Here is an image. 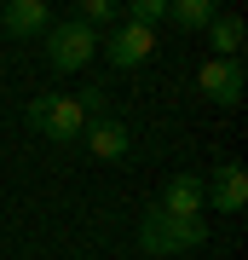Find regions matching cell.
Listing matches in <instances>:
<instances>
[{"label":"cell","mask_w":248,"mask_h":260,"mask_svg":"<svg viewBox=\"0 0 248 260\" xmlns=\"http://www.w3.org/2000/svg\"><path fill=\"white\" fill-rule=\"evenodd\" d=\"M202 243H208V214L179 220V214L150 208L145 220H138V249L145 254H185V249H202Z\"/></svg>","instance_id":"obj_1"},{"label":"cell","mask_w":248,"mask_h":260,"mask_svg":"<svg viewBox=\"0 0 248 260\" xmlns=\"http://www.w3.org/2000/svg\"><path fill=\"white\" fill-rule=\"evenodd\" d=\"M29 127L41 133V139H58V145H75L87 133V116H81V104L64 99V93H46L29 104Z\"/></svg>","instance_id":"obj_2"},{"label":"cell","mask_w":248,"mask_h":260,"mask_svg":"<svg viewBox=\"0 0 248 260\" xmlns=\"http://www.w3.org/2000/svg\"><path fill=\"white\" fill-rule=\"evenodd\" d=\"M92 52H98V35H92L87 23H52L46 29V64H52L58 75H75L81 64H92Z\"/></svg>","instance_id":"obj_3"},{"label":"cell","mask_w":248,"mask_h":260,"mask_svg":"<svg viewBox=\"0 0 248 260\" xmlns=\"http://www.w3.org/2000/svg\"><path fill=\"white\" fill-rule=\"evenodd\" d=\"M98 52L110 58V70H138V64H150V52H156V29L121 18L110 35H98Z\"/></svg>","instance_id":"obj_4"},{"label":"cell","mask_w":248,"mask_h":260,"mask_svg":"<svg viewBox=\"0 0 248 260\" xmlns=\"http://www.w3.org/2000/svg\"><path fill=\"white\" fill-rule=\"evenodd\" d=\"M202 203L214 214H242V203H248V168L242 162L214 168V179H202Z\"/></svg>","instance_id":"obj_5"},{"label":"cell","mask_w":248,"mask_h":260,"mask_svg":"<svg viewBox=\"0 0 248 260\" xmlns=\"http://www.w3.org/2000/svg\"><path fill=\"white\" fill-rule=\"evenodd\" d=\"M196 81H202V93L214 99V104H237L242 99V87H248V70H242V58H208L202 70H196Z\"/></svg>","instance_id":"obj_6"},{"label":"cell","mask_w":248,"mask_h":260,"mask_svg":"<svg viewBox=\"0 0 248 260\" xmlns=\"http://www.w3.org/2000/svg\"><path fill=\"white\" fill-rule=\"evenodd\" d=\"M81 145L92 150V156H104V162H121V156L133 150V133H127V121H116V116H98V121H87Z\"/></svg>","instance_id":"obj_7"},{"label":"cell","mask_w":248,"mask_h":260,"mask_svg":"<svg viewBox=\"0 0 248 260\" xmlns=\"http://www.w3.org/2000/svg\"><path fill=\"white\" fill-rule=\"evenodd\" d=\"M156 208H162V214H179V220H196V214H208V203H202V174H173Z\"/></svg>","instance_id":"obj_8"},{"label":"cell","mask_w":248,"mask_h":260,"mask_svg":"<svg viewBox=\"0 0 248 260\" xmlns=\"http://www.w3.org/2000/svg\"><path fill=\"white\" fill-rule=\"evenodd\" d=\"M46 29H52L46 0H12V6L0 12V35H46Z\"/></svg>","instance_id":"obj_9"},{"label":"cell","mask_w":248,"mask_h":260,"mask_svg":"<svg viewBox=\"0 0 248 260\" xmlns=\"http://www.w3.org/2000/svg\"><path fill=\"white\" fill-rule=\"evenodd\" d=\"M208 47H214V58H237L242 52V18H237V12H214Z\"/></svg>","instance_id":"obj_10"},{"label":"cell","mask_w":248,"mask_h":260,"mask_svg":"<svg viewBox=\"0 0 248 260\" xmlns=\"http://www.w3.org/2000/svg\"><path fill=\"white\" fill-rule=\"evenodd\" d=\"M167 18L179 29H208L214 23V0H167Z\"/></svg>","instance_id":"obj_11"},{"label":"cell","mask_w":248,"mask_h":260,"mask_svg":"<svg viewBox=\"0 0 248 260\" xmlns=\"http://www.w3.org/2000/svg\"><path fill=\"white\" fill-rule=\"evenodd\" d=\"M75 23H87L92 35H98V29L121 23V6H116V0H81V6H75Z\"/></svg>","instance_id":"obj_12"},{"label":"cell","mask_w":248,"mask_h":260,"mask_svg":"<svg viewBox=\"0 0 248 260\" xmlns=\"http://www.w3.org/2000/svg\"><path fill=\"white\" fill-rule=\"evenodd\" d=\"M121 18H127V23H145V29H156V23L167 18V0H133Z\"/></svg>","instance_id":"obj_13"}]
</instances>
